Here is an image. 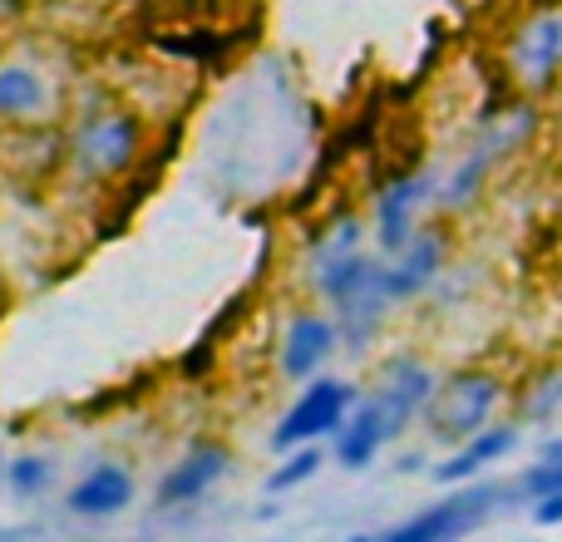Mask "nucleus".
I'll list each match as a JSON object with an SVG mask.
<instances>
[{
    "label": "nucleus",
    "instance_id": "obj_1",
    "mask_svg": "<svg viewBox=\"0 0 562 542\" xmlns=\"http://www.w3.org/2000/svg\"><path fill=\"white\" fill-rule=\"evenodd\" d=\"M439 389V375L415 355H395L380 370V385L370 395H360V405L350 409V419L340 425V434L330 439L340 468H370L385 444H395L415 419H425L429 399Z\"/></svg>",
    "mask_w": 562,
    "mask_h": 542
},
{
    "label": "nucleus",
    "instance_id": "obj_2",
    "mask_svg": "<svg viewBox=\"0 0 562 542\" xmlns=\"http://www.w3.org/2000/svg\"><path fill=\"white\" fill-rule=\"evenodd\" d=\"M69 163L85 178H99V183H114L144 154V118L134 109L119 104H89L79 109L75 128H69Z\"/></svg>",
    "mask_w": 562,
    "mask_h": 542
},
{
    "label": "nucleus",
    "instance_id": "obj_3",
    "mask_svg": "<svg viewBox=\"0 0 562 542\" xmlns=\"http://www.w3.org/2000/svg\"><path fill=\"white\" fill-rule=\"evenodd\" d=\"M498 405H504V380L494 370H454L439 380L435 399L425 409V429L435 444L459 449L464 439L484 434L494 425Z\"/></svg>",
    "mask_w": 562,
    "mask_h": 542
},
{
    "label": "nucleus",
    "instance_id": "obj_4",
    "mask_svg": "<svg viewBox=\"0 0 562 542\" xmlns=\"http://www.w3.org/2000/svg\"><path fill=\"white\" fill-rule=\"evenodd\" d=\"M533 128H538L533 104H514V109H498V114H488L479 144L469 148V154L454 163V173L439 183V207H445V213H459V207L474 203V197L484 193L488 173H494V168L504 163L514 148H524L528 138H533Z\"/></svg>",
    "mask_w": 562,
    "mask_h": 542
},
{
    "label": "nucleus",
    "instance_id": "obj_5",
    "mask_svg": "<svg viewBox=\"0 0 562 542\" xmlns=\"http://www.w3.org/2000/svg\"><path fill=\"white\" fill-rule=\"evenodd\" d=\"M360 405V389L340 375H321L291 399V409L277 419L272 429V449L277 454H291V449L321 444V439H336L340 425L350 419V409Z\"/></svg>",
    "mask_w": 562,
    "mask_h": 542
},
{
    "label": "nucleus",
    "instance_id": "obj_6",
    "mask_svg": "<svg viewBox=\"0 0 562 542\" xmlns=\"http://www.w3.org/2000/svg\"><path fill=\"white\" fill-rule=\"evenodd\" d=\"M504 498H508V488H498V484H464L449 498H439V504L419 508L415 518L395 523L390 533H380V542H459L474 533Z\"/></svg>",
    "mask_w": 562,
    "mask_h": 542
},
{
    "label": "nucleus",
    "instance_id": "obj_7",
    "mask_svg": "<svg viewBox=\"0 0 562 542\" xmlns=\"http://www.w3.org/2000/svg\"><path fill=\"white\" fill-rule=\"evenodd\" d=\"M439 203V178L435 173H400L375 193V213H370V233L385 257L405 252L419 233V217Z\"/></svg>",
    "mask_w": 562,
    "mask_h": 542
},
{
    "label": "nucleus",
    "instance_id": "obj_8",
    "mask_svg": "<svg viewBox=\"0 0 562 542\" xmlns=\"http://www.w3.org/2000/svg\"><path fill=\"white\" fill-rule=\"evenodd\" d=\"M508 75L524 94H543V89L558 84L562 75V5L533 10L524 25L508 35Z\"/></svg>",
    "mask_w": 562,
    "mask_h": 542
},
{
    "label": "nucleus",
    "instance_id": "obj_9",
    "mask_svg": "<svg viewBox=\"0 0 562 542\" xmlns=\"http://www.w3.org/2000/svg\"><path fill=\"white\" fill-rule=\"evenodd\" d=\"M340 350V320H330L326 310H296L281 330V346H277V370L281 380L291 385H311L321 380L326 360Z\"/></svg>",
    "mask_w": 562,
    "mask_h": 542
},
{
    "label": "nucleus",
    "instance_id": "obj_10",
    "mask_svg": "<svg viewBox=\"0 0 562 542\" xmlns=\"http://www.w3.org/2000/svg\"><path fill=\"white\" fill-rule=\"evenodd\" d=\"M445 257H449L445 233H439V227H419L415 242H409L405 252L380 262V296H385L390 306L425 296V291L439 281V271H445Z\"/></svg>",
    "mask_w": 562,
    "mask_h": 542
},
{
    "label": "nucleus",
    "instance_id": "obj_11",
    "mask_svg": "<svg viewBox=\"0 0 562 542\" xmlns=\"http://www.w3.org/2000/svg\"><path fill=\"white\" fill-rule=\"evenodd\" d=\"M227 468H233V449H227V444H193L164 474L154 504L158 508H188V504H198V498H203L207 488H213L217 478L227 474Z\"/></svg>",
    "mask_w": 562,
    "mask_h": 542
},
{
    "label": "nucleus",
    "instance_id": "obj_12",
    "mask_svg": "<svg viewBox=\"0 0 562 542\" xmlns=\"http://www.w3.org/2000/svg\"><path fill=\"white\" fill-rule=\"evenodd\" d=\"M134 494H138V478L128 474L119 459H99V464L69 488L65 508L75 518H114L134 504Z\"/></svg>",
    "mask_w": 562,
    "mask_h": 542
},
{
    "label": "nucleus",
    "instance_id": "obj_13",
    "mask_svg": "<svg viewBox=\"0 0 562 542\" xmlns=\"http://www.w3.org/2000/svg\"><path fill=\"white\" fill-rule=\"evenodd\" d=\"M514 449H518V425H488L484 434H474L459 449H449V454L435 464V478L449 488H464V484H474L484 468H494L498 459H508Z\"/></svg>",
    "mask_w": 562,
    "mask_h": 542
},
{
    "label": "nucleus",
    "instance_id": "obj_14",
    "mask_svg": "<svg viewBox=\"0 0 562 542\" xmlns=\"http://www.w3.org/2000/svg\"><path fill=\"white\" fill-rule=\"evenodd\" d=\"M49 104L55 94L35 65H0V124H40Z\"/></svg>",
    "mask_w": 562,
    "mask_h": 542
},
{
    "label": "nucleus",
    "instance_id": "obj_15",
    "mask_svg": "<svg viewBox=\"0 0 562 542\" xmlns=\"http://www.w3.org/2000/svg\"><path fill=\"white\" fill-rule=\"evenodd\" d=\"M321 464H326V454H321V444H306V449H291V454H281V464L267 474V494H291V488H301L306 478L321 474Z\"/></svg>",
    "mask_w": 562,
    "mask_h": 542
},
{
    "label": "nucleus",
    "instance_id": "obj_16",
    "mask_svg": "<svg viewBox=\"0 0 562 542\" xmlns=\"http://www.w3.org/2000/svg\"><path fill=\"white\" fill-rule=\"evenodd\" d=\"M55 484V464L45 454H15L5 468V488L15 498H40L45 488Z\"/></svg>",
    "mask_w": 562,
    "mask_h": 542
},
{
    "label": "nucleus",
    "instance_id": "obj_17",
    "mask_svg": "<svg viewBox=\"0 0 562 542\" xmlns=\"http://www.w3.org/2000/svg\"><path fill=\"white\" fill-rule=\"evenodd\" d=\"M562 409V370H543L524 395V419H553Z\"/></svg>",
    "mask_w": 562,
    "mask_h": 542
},
{
    "label": "nucleus",
    "instance_id": "obj_18",
    "mask_svg": "<svg viewBox=\"0 0 562 542\" xmlns=\"http://www.w3.org/2000/svg\"><path fill=\"white\" fill-rule=\"evenodd\" d=\"M528 518H533L538 528H558V523H562V494H543V498H533Z\"/></svg>",
    "mask_w": 562,
    "mask_h": 542
},
{
    "label": "nucleus",
    "instance_id": "obj_19",
    "mask_svg": "<svg viewBox=\"0 0 562 542\" xmlns=\"http://www.w3.org/2000/svg\"><path fill=\"white\" fill-rule=\"evenodd\" d=\"M538 459H543V464H562V434H558V439H548V444L538 449Z\"/></svg>",
    "mask_w": 562,
    "mask_h": 542
},
{
    "label": "nucleus",
    "instance_id": "obj_20",
    "mask_svg": "<svg viewBox=\"0 0 562 542\" xmlns=\"http://www.w3.org/2000/svg\"><path fill=\"white\" fill-rule=\"evenodd\" d=\"M5 468H10V459H5V449H0V488H5Z\"/></svg>",
    "mask_w": 562,
    "mask_h": 542
},
{
    "label": "nucleus",
    "instance_id": "obj_21",
    "mask_svg": "<svg viewBox=\"0 0 562 542\" xmlns=\"http://www.w3.org/2000/svg\"><path fill=\"white\" fill-rule=\"evenodd\" d=\"M346 542H380V538H366V533H356V538H346Z\"/></svg>",
    "mask_w": 562,
    "mask_h": 542
},
{
    "label": "nucleus",
    "instance_id": "obj_22",
    "mask_svg": "<svg viewBox=\"0 0 562 542\" xmlns=\"http://www.w3.org/2000/svg\"><path fill=\"white\" fill-rule=\"evenodd\" d=\"M558 468H562V464H558Z\"/></svg>",
    "mask_w": 562,
    "mask_h": 542
}]
</instances>
